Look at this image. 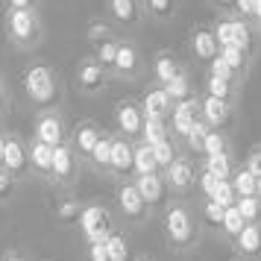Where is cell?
<instances>
[{"instance_id": "cell-1", "label": "cell", "mask_w": 261, "mask_h": 261, "mask_svg": "<svg viewBox=\"0 0 261 261\" xmlns=\"http://www.w3.org/2000/svg\"><path fill=\"white\" fill-rule=\"evenodd\" d=\"M165 238L173 249H191L200 241V223L182 200L167 202L165 208Z\"/></svg>"}, {"instance_id": "cell-2", "label": "cell", "mask_w": 261, "mask_h": 261, "mask_svg": "<svg viewBox=\"0 0 261 261\" xmlns=\"http://www.w3.org/2000/svg\"><path fill=\"white\" fill-rule=\"evenodd\" d=\"M80 229H83V235H85V244H103V241H109V238L115 235L112 214L100 202H91V205L83 208V214H80Z\"/></svg>"}, {"instance_id": "cell-3", "label": "cell", "mask_w": 261, "mask_h": 261, "mask_svg": "<svg viewBox=\"0 0 261 261\" xmlns=\"http://www.w3.org/2000/svg\"><path fill=\"white\" fill-rule=\"evenodd\" d=\"M24 88H27V94H30V100L38 103V106H50L56 100V94H59L53 71H50L47 65H33L24 73Z\"/></svg>"}, {"instance_id": "cell-4", "label": "cell", "mask_w": 261, "mask_h": 261, "mask_svg": "<svg viewBox=\"0 0 261 261\" xmlns=\"http://www.w3.org/2000/svg\"><path fill=\"white\" fill-rule=\"evenodd\" d=\"M144 109L141 103H135V100H123L115 106V123H118V132L120 138H135V141H141V132H144Z\"/></svg>"}, {"instance_id": "cell-5", "label": "cell", "mask_w": 261, "mask_h": 261, "mask_svg": "<svg viewBox=\"0 0 261 261\" xmlns=\"http://www.w3.org/2000/svg\"><path fill=\"white\" fill-rule=\"evenodd\" d=\"M197 165H194V159H188V155H179L173 165L165 170V182L167 188H170V194L173 197H182V194H188L194 185H197Z\"/></svg>"}, {"instance_id": "cell-6", "label": "cell", "mask_w": 261, "mask_h": 261, "mask_svg": "<svg viewBox=\"0 0 261 261\" xmlns=\"http://www.w3.org/2000/svg\"><path fill=\"white\" fill-rule=\"evenodd\" d=\"M197 123H200V97L185 100V103H176V106H173V112H170V120H167L170 135H173V138H179V141H185Z\"/></svg>"}, {"instance_id": "cell-7", "label": "cell", "mask_w": 261, "mask_h": 261, "mask_svg": "<svg viewBox=\"0 0 261 261\" xmlns=\"http://www.w3.org/2000/svg\"><path fill=\"white\" fill-rule=\"evenodd\" d=\"M115 200H118L120 214L129 217V220H144V217L150 214V205L144 202L141 191H138V185H135V179H132V182H120Z\"/></svg>"}, {"instance_id": "cell-8", "label": "cell", "mask_w": 261, "mask_h": 261, "mask_svg": "<svg viewBox=\"0 0 261 261\" xmlns=\"http://www.w3.org/2000/svg\"><path fill=\"white\" fill-rule=\"evenodd\" d=\"M9 36L18 44H33L38 38V15L33 9H9Z\"/></svg>"}, {"instance_id": "cell-9", "label": "cell", "mask_w": 261, "mask_h": 261, "mask_svg": "<svg viewBox=\"0 0 261 261\" xmlns=\"http://www.w3.org/2000/svg\"><path fill=\"white\" fill-rule=\"evenodd\" d=\"M76 85L88 91V94H94V91H103L109 85V71L94 59V56H88L76 65Z\"/></svg>"}, {"instance_id": "cell-10", "label": "cell", "mask_w": 261, "mask_h": 261, "mask_svg": "<svg viewBox=\"0 0 261 261\" xmlns=\"http://www.w3.org/2000/svg\"><path fill=\"white\" fill-rule=\"evenodd\" d=\"M188 47H191V53H194V59L205 62V65L220 53V44H217V38H214V30L212 27H205V24H197L194 30H191Z\"/></svg>"}, {"instance_id": "cell-11", "label": "cell", "mask_w": 261, "mask_h": 261, "mask_svg": "<svg viewBox=\"0 0 261 261\" xmlns=\"http://www.w3.org/2000/svg\"><path fill=\"white\" fill-rule=\"evenodd\" d=\"M232 112H235V103H226V100H217V97L208 94L200 97V118L208 123V129L226 132V123L232 120Z\"/></svg>"}, {"instance_id": "cell-12", "label": "cell", "mask_w": 261, "mask_h": 261, "mask_svg": "<svg viewBox=\"0 0 261 261\" xmlns=\"http://www.w3.org/2000/svg\"><path fill=\"white\" fill-rule=\"evenodd\" d=\"M173 100L167 97V91L162 85H153L147 88L141 97V109H144V118H159V120H170V112H173Z\"/></svg>"}, {"instance_id": "cell-13", "label": "cell", "mask_w": 261, "mask_h": 261, "mask_svg": "<svg viewBox=\"0 0 261 261\" xmlns=\"http://www.w3.org/2000/svg\"><path fill=\"white\" fill-rule=\"evenodd\" d=\"M135 185L141 191L144 202L155 208V205H165L167 197H170V188L165 182V173H150V176H135Z\"/></svg>"}, {"instance_id": "cell-14", "label": "cell", "mask_w": 261, "mask_h": 261, "mask_svg": "<svg viewBox=\"0 0 261 261\" xmlns=\"http://www.w3.org/2000/svg\"><path fill=\"white\" fill-rule=\"evenodd\" d=\"M106 3L118 27H135L144 18V0H106Z\"/></svg>"}, {"instance_id": "cell-15", "label": "cell", "mask_w": 261, "mask_h": 261, "mask_svg": "<svg viewBox=\"0 0 261 261\" xmlns=\"http://www.w3.org/2000/svg\"><path fill=\"white\" fill-rule=\"evenodd\" d=\"M109 170L118 173V176L135 173V144L129 138H115V144H112V167Z\"/></svg>"}, {"instance_id": "cell-16", "label": "cell", "mask_w": 261, "mask_h": 261, "mask_svg": "<svg viewBox=\"0 0 261 261\" xmlns=\"http://www.w3.org/2000/svg\"><path fill=\"white\" fill-rule=\"evenodd\" d=\"M73 173H76V150L71 144H59L53 150V170H50V176L56 182H71Z\"/></svg>"}, {"instance_id": "cell-17", "label": "cell", "mask_w": 261, "mask_h": 261, "mask_svg": "<svg viewBox=\"0 0 261 261\" xmlns=\"http://www.w3.org/2000/svg\"><path fill=\"white\" fill-rule=\"evenodd\" d=\"M232 247H235V252L244 261L258 258V255H261V223H249L247 229L232 241Z\"/></svg>"}, {"instance_id": "cell-18", "label": "cell", "mask_w": 261, "mask_h": 261, "mask_svg": "<svg viewBox=\"0 0 261 261\" xmlns=\"http://www.w3.org/2000/svg\"><path fill=\"white\" fill-rule=\"evenodd\" d=\"M185 68H182V62L173 56V53H155L153 59V76H155V85H167L173 83L176 76H182Z\"/></svg>"}, {"instance_id": "cell-19", "label": "cell", "mask_w": 261, "mask_h": 261, "mask_svg": "<svg viewBox=\"0 0 261 261\" xmlns=\"http://www.w3.org/2000/svg\"><path fill=\"white\" fill-rule=\"evenodd\" d=\"M36 141H44L47 147H59L65 144V126L56 115H41L36 123Z\"/></svg>"}, {"instance_id": "cell-20", "label": "cell", "mask_w": 261, "mask_h": 261, "mask_svg": "<svg viewBox=\"0 0 261 261\" xmlns=\"http://www.w3.org/2000/svg\"><path fill=\"white\" fill-rule=\"evenodd\" d=\"M100 135H103V132L97 129L94 123H80V126L73 129L71 147H73V150H76L80 155H85V159H91V155H94L97 141H100Z\"/></svg>"}, {"instance_id": "cell-21", "label": "cell", "mask_w": 261, "mask_h": 261, "mask_svg": "<svg viewBox=\"0 0 261 261\" xmlns=\"http://www.w3.org/2000/svg\"><path fill=\"white\" fill-rule=\"evenodd\" d=\"M138 68H141V53L135 50V44L120 41L118 44V59H115V71L112 73H118V76H135Z\"/></svg>"}, {"instance_id": "cell-22", "label": "cell", "mask_w": 261, "mask_h": 261, "mask_svg": "<svg viewBox=\"0 0 261 261\" xmlns=\"http://www.w3.org/2000/svg\"><path fill=\"white\" fill-rule=\"evenodd\" d=\"M53 150H56V147H47L44 141H33L30 150H27L30 167H33L36 173H41V176H50V170H53Z\"/></svg>"}, {"instance_id": "cell-23", "label": "cell", "mask_w": 261, "mask_h": 261, "mask_svg": "<svg viewBox=\"0 0 261 261\" xmlns=\"http://www.w3.org/2000/svg\"><path fill=\"white\" fill-rule=\"evenodd\" d=\"M232 27H235V44L232 47L244 50V53H249L252 56V44H255V36H258L261 30L252 21H247V18H238V15H232Z\"/></svg>"}, {"instance_id": "cell-24", "label": "cell", "mask_w": 261, "mask_h": 261, "mask_svg": "<svg viewBox=\"0 0 261 261\" xmlns=\"http://www.w3.org/2000/svg\"><path fill=\"white\" fill-rule=\"evenodd\" d=\"M3 170H9V173H21L27 165H30V155H27L24 144L18 141V138H9L6 141V150H3Z\"/></svg>"}, {"instance_id": "cell-25", "label": "cell", "mask_w": 261, "mask_h": 261, "mask_svg": "<svg viewBox=\"0 0 261 261\" xmlns=\"http://www.w3.org/2000/svg\"><path fill=\"white\" fill-rule=\"evenodd\" d=\"M235 159L232 153H223V155H208V159H202V170H208L214 179H220V182H229L232 173H235Z\"/></svg>"}, {"instance_id": "cell-26", "label": "cell", "mask_w": 261, "mask_h": 261, "mask_svg": "<svg viewBox=\"0 0 261 261\" xmlns=\"http://www.w3.org/2000/svg\"><path fill=\"white\" fill-rule=\"evenodd\" d=\"M150 173H162L153 147L144 141H135V176H150Z\"/></svg>"}, {"instance_id": "cell-27", "label": "cell", "mask_w": 261, "mask_h": 261, "mask_svg": "<svg viewBox=\"0 0 261 261\" xmlns=\"http://www.w3.org/2000/svg\"><path fill=\"white\" fill-rule=\"evenodd\" d=\"M238 83H229V80H220V76H205V94L217 97V100H226V103H235L238 100Z\"/></svg>"}, {"instance_id": "cell-28", "label": "cell", "mask_w": 261, "mask_h": 261, "mask_svg": "<svg viewBox=\"0 0 261 261\" xmlns=\"http://www.w3.org/2000/svg\"><path fill=\"white\" fill-rule=\"evenodd\" d=\"M232 188H235L238 197H255L258 194V176H252L247 170V165L241 162L232 173Z\"/></svg>"}, {"instance_id": "cell-29", "label": "cell", "mask_w": 261, "mask_h": 261, "mask_svg": "<svg viewBox=\"0 0 261 261\" xmlns=\"http://www.w3.org/2000/svg\"><path fill=\"white\" fill-rule=\"evenodd\" d=\"M153 153H155V162H159V167H162V173H165L167 167L176 162L179 155H182V150H179V141L173 138V135H167V138H162L159 144H153Z\"/></svg>"}, {"instance_id": "cell-30", "label": "cell", "mask_w": 261, "mask_h": 261, "mask_svg": "<svg viewBox=\"0 0 261 261\" xmlns=\"http://www.w3.org/2000/svg\"><path fill=\"white\" fill-rule=\"evenodd\" d=\"M167 91V97L173 100V103H185V100H194V85H191V76L188 73H182V76H176L173 83H167V85H162Z\"/></svg>"}, {"instance_id": "cell-31", "label": "cell", "mask_w": 261, "mask_h": 261, "mask_svg": "<svg viewBox=\"0 0 261 261\" xmlns=\"http://www.w3.org/2000/svg\"><path fill=\"white\" fill-rule=\"evenodd\" d=\"M223 153H232V144H229V135L223 129H212L205 135V147H202V159L208 155H223Z\"/></svg>"}, {"instance_id": "cell-32", "label": "cell", "mask_w": 261, "mask_h": 261, "mask_svg": "<svg viewBox=\"0 0 261 261\" xmlns=\"http://www.w3.org/2000/svg\"><path fill=\"white\" fill-rule=\"evenodd\" d=\"M247 220H244V214L238 212L235 205H232V208H226V214H223V223H220V232H223L226 238H229V241H235L238 235H241V232H244V229H247Z\"/></svg>"}, {"instance_id": "cell-33", "label": "cell", "mask_w": 261, "mask_h": 261, "mask_svg": "<svg viewBox=\"0 0 261 261\" xmlns=\"http://www.w3.org/2000/svg\"><path fill=\"white\" fill-rule=\"evenodd\" d=\"M170 135V126H167V120H159V118H147L144 120V132H141V141L144 144H159L162 138Z\"/></svg>"}, {"instance_id": "cell-34", "label": "cell", "mask_w": 261, "mask_h": 261, "mask_svg": "<svg viewBox=\"0 0 261 261\" xmlns=\"http://www.w3.org/2000/svg\"><path fill=\"white\" fill-rule=\"evenodd\" d=\"M112 144H115V138L103 132L100 141H97V147H94V155H91V162H94L97 170H109V167H112Z\"/></svg>"}, {"instance_id": "cell-35", "label": "cell", "mask_w": 261, "mask_h": 261, "mask_svg": "<svg viewBox=\"0 0 261 261\" xmlns=\"http://www.w3.org/2000/svg\"><path fill=\"white\" fill-rule=\"evenodd\" d=\"M176 12V0H144V15H150L155 21H167Z\"/></svg>"}, {"instance_id": "cell-36", "label": "cell", "mask_w": 261, "mask_h": 261, "mask_svg": "<svg viewBox=\"0 0 261 261\" xmlns=\"http://www.w3.org/2000/svg\"><path fill=\"white\" fill-rule=\"evenodd\" d=\"M220 56H223V59L229 62V65H232V68H235L241 80L247 76V71H249V59H252L249 53H244V50H238V47H220Z\"/></svg>"}, {"instance_id": "cell-37", "label": "cell", "mask_w": 261, "mask_h": 261, "mask_svg": "<svg viewBox=\"0 0 261 261\" xmlns=\"http://www.w3.org/2000/svg\"><path fill=\"white\" fill-rule=\"evenodd\" d=\"M106 249H109V261H129L132 258V249H129V241L115 232V235L106 241Z\"/></svg>"}, {"instance_id": "cell-38", "label": "cell", "mask_w": 261, "mask_h": 261, "mask_svg": "<svg viewBox=\"0 0 261 261\" xmlns=\"http://www.w3.org/2000/svg\"><path fill=\"white\" fill-rule=\"evenodd\" d=\"M208 73H212V76H220V80H229V83H238V85L244 83V80L238 76V71L223 59V56H220V53H217V56L208 62Z\"/></svg>"}, {"instance_id": "cell-39", "label": "cell", "mask_w": 261, "mask_h": 261, "mask_svg": "<svg viewBox=\"0 0 261 261\" xmlns=\"http://www.w3.org/2000/svg\"><path fill=\"white\" fill-rule=\"evenodd\" d=\"M85 38H88V41H94L97 47H100V44H106V41L115 38V30H112L109 21H91L88 30H85Z\"/></svg>"}, {"instance_id": "cell-40", "label": "cell", "mask_w": 261, "mask_h": 261, "mask_svg": "<svg viewBox=\"0 0 261 261\" xmlns=\"http://www.w3.org/2000/svg\"><path fill=\"white\" fill-rule=\"evenodd\" d=\"M235 208L244 214L247 223H261V202H258V197H238Z\"/></svg>"}, {"instance_id": "cell-41", "label": "cell", "mask_w": 261, "mask_h": 261, "mask_svg": "<svg viewBox=\"0 0 261 261\" xmlns=\"http://www.w3.org/2000/svg\"><path fill=\"white\" fill-rule=\"evenodd\" d=\"M118 38H112V41H106V44H100V47L94 50V59L106 68V71H115V59H118Z\"/></svg>"}, {"instance_id": "cell-42", "label": "cell", "mask_w": 261, "mask_h": 261, "mask_svg": "<svg viewBox=\"0 0 261 261\" xmlns=\"http://www.w3.org/2000/svg\"><path fill=\"white\" fill-rule=\"evenodd\" d=\"M208 132H212V129H208V123L200 118V123H197V126L191 129V135L185 138V147H188L191 153L202 155V147H205V135H208Z\"/></svg>"}, {"instance_id": "cell-43", "label": "cell", "mask_w": 261, "mask_h": 261, "mask_svg": "<svg viewBox=\"0 0 261 261\" xmlns=\"http://www.w3.org/2000/svg\"><path fill=\"white\" fill-rule=\"evenodd\" d=\"M85 205H80L76 200H62L59 205H56V217H59L62 223H71V220H76L80 223V214H83Z\"/></svg>"}, {"instance_id": "cell-44", "label": "cell", "mask_w": 261, "mask_h": 261, "mask_svg": "<svg viewBox=\"0 0 261 261\" xmlns=\"http://www.w3.org/2000/svg\"><path fill=\"white\" fill-rule=\"evenodd\" d=\"M212 200L220 202L223 208H232V205H235V202H238V194H235V188H232V179H229V182H217V188H214Z\"/></svg>"}, {"instance_id": "cell-45", "label": "cell", "mask_w": 261, "mask_h": 261, "mask_svg": "<svg viewBox=\"0 0 261 261\" xmlns=\"http://www.w3.org/2000/svg\"><path fill=\"white\" fill-rule=\"evenodd\" d=\"M223 214H226V208L220 205V202L202 200V217H205V223H212L214 229H220V223H223Z\"/></svg>"}, {"instance_id": "cell-46", "label": "cell", "mask_w": 261, "mask_h": 261, "mask_svg": "<svg viewBox=\"0 0 261 261\" xmlns=\"http://www.w3.org/2000/svg\"><path fill=\"white\" fill-rule=\"evenodd\" d=\"M217 182H220V179H214L208 170H202V167H200V173H197V191L202 194V200H212V194H214V188H217Z\"/></svg>"}, {"instance_id": "cell-47", "label": "cell", "mask_w": 261, "mask_h": 261, "mask_svg": "<svg viewBox=\"0 0 261 261\" xmlns=\"http://www.w3.org/2000/svg\"><path fill=\"white\" fill-rule=\"evenodd\" d=\"M244 165H247V170L252 173V176L261 179V144L249 147V153H247V159H244Z\"/></svg>"}, {"instance_id": "cell-48", "label": "cell", "mask_w": 261, "mask_h": 261, "mask_svg": "<svg viewBox=\"0 0 261 261\" xmlns=\"http://www.w3.org/2000/svg\"><path fill=\"white\" fill-rule=\"evenodd\" d=\"M255 6H258V0H235V12L232 15L252 21V18H255Z\"/></svg>"}, {"instance_id": "cell-49", "label": "cell", "mask_w": 261, "mask_h": 261, "mask_svg": "<svg viewBox=\"0 0 261 261\" xmlns=\"http://www.w3.org/2000/svg\"><path fill=\"white\" fill-rule=\"evenodd\" d=\"M85 258H88V261H109L106 241H103V244H88V249H85Z\"/></svg>"}, {"instance_id": "cell-50", "label": "cell", "mask_w": 261, "mask_h": 261, "mask_svg": "<svg viewBox=\"0 0 261 261\" xmlns=\"http://www.w3.org/2000/svg\"><path fill=\"white\" fill-rule=\"evenodd\" d=\"M9 194H12V173L0 170V197H9Z\"/></svg>"}, {"instance_id": "cell-51", "label": "cell", "mask_w": 261, "mask_h": 261, "mask_svg": "<svg viewBox=\"0 0 261 261\" xmlns=\"http://www.w3.org/2000/svg\"><path fill=\"white\" fill-rule=\"evenodd\" d=\"M212 3H214V6H217L223 15H232V12H235V0H212Z\"/></svg>"}, {"instance_id": "cell-52", "label": "cell", "mask_w": 261, "mask_h": 261, "mask_svg": "<svg viewBox=\"0 0 261 261\" xmlns=\"http://www.w3.org/2000/svg\"><path fill=\"white\" fill-rule=\"evenodd\" d=\"M9 9H33V0H9Z\"/></svg>"}, {"instance_id": "cell-53", "label": "cell", "mask_w": 261, "mask_h": 261, "mask_svg": "<svg viewBox=\"0 0 261 261\" xmlns=\"http://www.w3.org/2000/svg\"><path fill=\"white\" fill-rule=\"evenodd\" d=\"M252 24L261 30V0H258V6H255V18H252Z\"/></svg>"}, {"instance_id": "cell-54", "label": "cell", "mask_w": 261, "mask_h": 261, "mask_svg": "<svg viewBox=\"0 0 261 261\" xmlns=\"http://www.w3.org/2000/svg\"><path fill=\"white\" fill-rule=\"evenodd\" d=\"M6 141H9V138H6V135L0 132V162H3V150H6Z\"/></svg>"}, {"instance_id": "cell-55", "label": "cell", "mask_w": 261, "mask_h": 261, "mask_svg": "<svg viewBox=\"0 0 261 261\" xmlns=\"http://www.w3.org/2000/svg\"><path fill=\"white\" fill-rule=\"evenodd\" d=\"M3 261H24V258H21V255H15V252H9V255H6Z\"/></svg>"}, {"instance_id": "cell-56", "label": "cell", "mask_w": 261, "mask_h": 261, "mask_svg": "<svg viewBox=\"0 0 261 261\" xmlns=\"http://www.w3.org/2000/svg\"><path fill=\"white\" fill-rule=\"evenodd\" d=\"M255 197H258V202H261V179H258V194H255Z\"/></svg>"}, {"instance_id": "cell-57", "label": "cell", "mask_w": 261, "mask_h": 261, "mask_svg": "<svg viewBox=\"0 0 261 261\" xmlns=\"http://www.w3.org/2000/svg\"><path fill=\"white\" fill-rule=\"evenodd\" d=\"M0 103H3V88H0Z\"/></svg>"}, {"instance_id": "cell-58", "label": "cell", "mask_w": 261, "mask_h": 261, "mask_svg": "<svg viewBox=\"0 0 261 261\" xmlns=\"http://www.w3.org/2000/svg\"><path fill=\"white\" fill-rule=\"evenodd\" d=\"M141 261H150V258H141Z\"/></svg>"}]
</instances>
